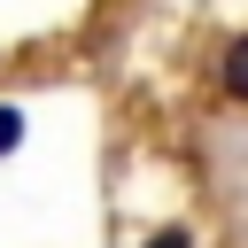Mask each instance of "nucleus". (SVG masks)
Segmentation results:
<instances>
[{
	"mask_svg": "<svg viewBox=\"0 0 248 248\" xmlns=\"http://www.w3.org/2000/svg\"><path fill=\"white\" fill-rule=\"evenodd\" d=\"M16 140H23V116H16V108H0V155H8Z\"/></svg>",
	"mask_w": 248,
	"mask_h": 248,
	"instance_id": "nucleus-3",
	"label": "nucleus"
},
{
	"mask_svg": "<svg viewBox=\"0 0 248 248\" xmlns=\"http://www.w3.org/2000/svg\"><path fill=\"white\" fill-rule=\"evenodd\" d=\"M147 248H194V232L186 225H163V232H147Z\"/></svg>",
	"mask_w": 248,
	"mask_h": 248,
	"instance_id": "nucleus-2",
	"label": "nucleus"
},
{
	"mask_svg": "<svg viewBox=\"0 0 248 248\" xmlns=\"http://www.w3.org/2000/svg\"><path fill=\"white\" fill-rule=\"evenodd\" d=\"M217 85H225V93H232V101H248V31H240V39H225V46H217Z\"/></svg>",
	"mask_w": 248,
	"mask_h": 248,
	"instance_id": "nucleus-1",
	"label": "nucleus"
}]
</instances>
